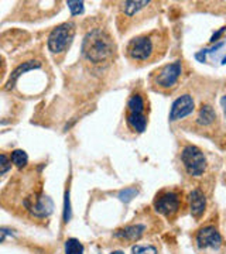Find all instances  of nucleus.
<instances>
[{
	"label": "nucleus",
	"mask_w": 226,
	"mask_h": 254,
	"mask_svg": "<svg viewBox=\"0 0 226 254\" xmlns=\"http://www.w3.org/2000/svg\"><path fill=\"white\" fill-rule=\"evenodd\" d=\"M82 53L90 63H103L113 55L115 44L106 31L100 28H93L83 38Z\"/></svg>",
	"instance_id": "1"
},
{
	"label": "nucleus",
	"mask_w": 226,
	"mask_h": 254,
	"mask_svg": "<svg viewBox=\"0 0 226 254\" xmlns=\"http://www.w3.org/2000/svg\"><path fill=\"white\" fill-rule=\"evenodd\" d=\"M74 36H75V24L74 23H63L50 33L48 36V50L53 54H60L64 53L73 43Z\"/></svg>",
	"instance_id": "2"
},
{
	"label": "nucleus",
	"mask_w": 226,
	"mask_h": 254,
	"mask_svg": "<svg viewBox=\"0 0 226 254\" xmlns=\"http://www.w3.org/2000/svg\"><path fill=\"white\" fill-rule=\"evenodd\" d=\"M181 161L184 164L187 173L192 177L202 175L207 168V158L204 153L195 145H187L181 153Z\"/></svg>",
	"instance_id": "3"
},
{
	"label": "nucleus",
	"mask_w": 226,
	"mask_h": 254,
	"mask_svg": "<svg viewBox=\"0 0 226 254\" xmlns=\"http://www.w3.org/2000/svg\"><path fill=\"white\" fill-rule=\"evenodd\" d=\"M154 53L153 38L150 36H139L130 40L127 46V55L135 61H147Z\"/></svg>",
	"instance_id": "4"
},
{
	"label": "nucleus",
	"mask_w": 226,
	"mask_h": 254,
	"mask_svg": "<svg viewBox=\"0 0 226 254\" xmlns=\"http://www.w3.org/2000/svg\"><path fill=\"white\" fill-rule=\"evenodd\" d=\"M24 205L28 209V212L37 218H47L48 215H51L54 209L53 200L47 195H34L31 198H27L24 200Z\"/></svg>",
	"instance_id": "5"
},
{
	"label": "nucleus",
	"mask_w": 226,
	"mask_h": 254,
	"mask_svg": "<svg viewBox=\"0 0 226 254\" xmlns=\"http://www.w3.org/2000/svg\"><path fill=\"white\" fill-rule=\"evenodd\" d=\"M154 208L158 213L171 218L180 209V198L175 192H164L163 195L157 196L154 202Z\"/></svg>",
	"instance_id": "6"
},
{
	"label": "nucleus",
	"mask_w": 226,
	"mask_h": 254,
	"mask_svg": "<svg viewBox=\"0 0 226 254\" xmlns=\"http://www.w3.org/2000/svg\"><path fill=\"white\" fill-rule=\"evenodd\" d=\"M181 73H182V65L180 61L168 64L158 72L157 78H155V83L161 88H171L177 83Z\"/></svg>",
	"instance_id": "7"
},
{
	"label": "nucleus",
	"mask_w": 226,
	"mask_h": 254,
	"mask_svg": "<svg viewBox=\"0 0 226 254\" xmlns=\"http://www.w3.org/2000/svg\"><path fill=\"white\" fill-rule=\"evenodd\" d=\"M194 110V99L190 95H182L177 100H174L171 105V110H170V120L175 122L180 119L185 118L192 113Z\"/></svg>",
	"instance_id": "8"
},
{
	"label": "nucleus",
	"mask_w": 226,
	"mask_h": 254,
	"mask_svg": "<svg viewBox=\"0 0 226 254\" xmlns=\"http://www.w3.org/2000/svg\"><path fill=\"white\" fill-rule=\"evenodd\" d=\"M197 243L201 249H218L222 243V237L221 233L218 232L214 226H207L201 229L197 235Z\"/></svg>",
	"instance_id": "9"
},
{
	"label": "nucleus",
	"mask_w": 226,
	"mask_h": 254,
	"mask_svg": "<svg viewBox=\"0 0 226 254\" xmlns=\"http://www.w3.org/2000/svg\"><path fill=\"white\" fill-rule=\"evenodd\" d=\"M190 205L191 213L194 218H199L204 215L205 208H207V198L199 190H194L190 193Z\"/></svg>",
	"instance_id": "10"
},
{
	"label": "nucleus",
	"mask_w": 226,
	"mask_h": 254,
	"mask_svg": "<svg viewBox=\"0 0 226 254\" xmlns=\"http://www.w3.org/2000/svg\"><path fill=\"white\" fill-rule=\"evenodd\" d=\"M146 227L145 225H132V226H126L123 229H119L115 232V237L118 239H123V240H129V242H136L140 237L143 236Z\"/></svg>",
	"instance_id": "11"
},
{
	"label": "nucleus",
	"mask_w": 226,
	"mask_h": 254,
	"mask_svg": "<svg viewBox=\"0 0 226 254\" xmlns=\"http://www.w3.org/2000/svg\"><path fill=\"white\" fill-rule=\"evenodd\" d=\"M40 66H41V64L38 63V61H27V63H23L21 65H18L17 68L11 72V75H10L9 81L6 83L4 89H6V91L11 89V88L14 86V83L17 82V79L23 75V73H26L27 71H31V69H37V68H40Z\"/></svg>",
	"instance_id": "12"
},
{
	"label": "nucleus",
	"mask_w": 226,
	"mask_h": 254,
	"mask_svg": "<svg viewBox=\"0 0 226 254\" xmlns=\"http://www.w3.org/2000/svg\"><path fill=\"white\" fill-rule=\"evenodd\" d=\"M127 125L137 133H143L147 127V118L145 112H127Z\"/></svg>",
	"instance_id": "13"
},
{
	"label": "nucleus",
	"mask_w": 226,
	"mask_h": 254,
	"mask_svg": "<svg viewBox=\"0 0 226 254\" xmlns=\"http://www.w3.org/2000/svg\"><path fill=\"white\" fill-rule=\"evenodd\" d=\"M215 119H217V113H215V110L212 109V106L204 105L201 108V110H199L197 122H198V125H201V126H209V125H212L215 122Z\"/></svg>",
	"instance_id": "14"
},
{
	"label": "nucleus",
	"mask_w": 226,
	"mask_h": 254,
	"mask_svg": "<svg viewBox=\"0 0 226 254\" xmlns=\"http://www.w3.org/2000/svg\"><path fill=\"white\" fill-rule=\"evenodd\" d=\"M150 1H136V0H129V1H125L123 3V10H125V13H126V16L129 17H132V16H135L136 13L139 11V10H142L143 7H146L147 4H149Z\"/></svg>",
	"instance_id": "15"
},
{
	"label": "nucleus",
	"mask_w": 226,
	"mask_h": 254,
	"mask_svg": "<svg viewBox=\"0 0 226 254\" xmlns=\"http://www.w3.org/2000/svg\"><path fill=\"white\" fill-rule=\"evenodd\" d=\"M10 161L17 168H24L28 163V155L24 150H14L10 155Z\"/></svg>",
	"instance_id": "16"
},
{
	"label": "nucleus",
	"mask_w": 226,
	"mask_h": 254,
	"mask_svg": "<svg viewBox=\"0 0 226 254\" xmlns=\"http://www.w3.org/2000/svg\"><path fill=\"white\" fill-rule=\"evenodd\" d=\"M65 254H83V245L78 239H68L65 242Z\"/></svg>",
	"instance_id": "17"
},
{
	"label": "nucleus",
	"mask_w": 226,
	"mask_h": 254,
	"mask_svg": "<svg viewBox=\"0 0 226 254\" xmlns=\"http://www.w3.org/2000/svg\"><path fill=\"white\" fill-rule=\"evenodd\" d=\"M137 193H139V190L136 188H125V190L119 192V199L125 202V203H129L133 198H136Z\"/></svg>",
	"instance_id": "18"
},
{
	"label": "nucleus",
	"mask_w": 226,
	"mask_h": 254,
	"mask_svg": "<svg viewBox=\"0 0 226 254\" xmlns=\"http://www.w3.org/2000/svg\"><path fill=\"white\" fill-rule=\"evenodd\" d=\"M132 254H157V249L154 246L136 245L132 247Z\"/></svg>",
	"instance_id": "19"
},
{
	"label": "nucleus",
	"mask_w": 226,
	"mask_h": 254,
	"mask_svg": "<svg viewBox=\"0 0 226 254\" xmlns=\"http://www.w3.org/2000/svg\"><path fill=\"white\" fill-rule=\"evenodd\" d=\"M70 220H71V202H70V190H67L64 199V222L68 223Z\"/></svg>",
	"instance_id": "20"
},
{
	"label": "nucleus",
	"mask_w": 226,
	"mask_h": 254,
	"mask_svg": "<svg viewBox=\"0 0 226 254\" xmlns=\"http://www.w3.org/2000/svg\"><path fill=\"white\" fill-rule=\"evenodd\" d=\"M68 7L71 10V14L73 16H76V14H81L83 11V1H74V0H70L67 1Z\"/></svg>",
	"instance_id": "21"
},
{
	"label": "nucleus",
	"mask_w": 226,
	"mask_h": 254,
	"mask_svg": "<svg viewBox=\"0 0 226 254\" xmlns=\"http://www.w3.org/2000/svg\"><path fill=\"white\" fill-rule=\"evenodd\" d=\"M0 165H1V170H0V174L4 175V174L9 171L11 168V161H9V158L4 154L0 155Z\"/></svg>",
	"instance_id": "22"
},
{
	"label": "nucleus",
	"mask_w": 226,
	"mask_h": 254,
	"mask_svg": "<svg viewBox=\"0 0 226 254\" xmlns=\"http://www.w3.org/2000/svg\"><path fill=\"white\" fill-rule=\"evenodd\" d=\"M209 53V50H202L199 51L198 54H195V58L198 60L199 63H205V58H207V54Z\"/></svg>",
	"instance_id": "23"
},
{
	"label": "nucleus",
	"mask_w": 226,
	"mask_h": 254,
	"mask_svg": "<svg viewBox=\"0 0 226 254\" xmlns=\"http://www.w3.org/2000/svg\"><path fill=\"white\" fill-rule=\"evenodd\" d=\"M225 31H226V27H222V28H221V30H219L218 33H215V34L212 36V38H211V41H212V43H215V41H218V38H219V37L222 36V34H224Z\"/></svg>",
	"instance_id": "24"
},
{
	"label": "nucleus",
	"mask_w": 226,
	"mask_h": 254,
	"mask_svg": "<svg viewBox=\"0 0 226 254\" xmlns=\"http://www.w3.org/2000/svg\"><path fill=\"white\" fill-rule=\"evenodd\" d=\"M221 105H222V109H224V113H225L226 116V96H224V98L221 99Z\"/></svg>",
	"instance_id": "25"
},
{
	"label": "nucleus",
	"mask_w": 226,
	"mask_h": 254,
	"mask_svg": "<svg viewBox=\"0 0 226 254\" xmlns=\"http://www.w3.org/2000/svg\"><path fill=\"white\" fill-rule=\"evenodd\" d=\"M110 254H125L123 252H120V250H118V252H113V253H110Z\"/></svg>",
	"instance_id": "26"
},
{
	"label": "nucleus",
	"mask_w": 226,
	"mask_h": 254,
	"mask_svg": "<svg viewBox=\"0 0 226 254\" xmlns=\"http://www.w3.org/2000/svg\"><path fill=\"white\" fill-rule=\"evenodd\" d=\"M222 64H226V57L224 58V60H222Z\"/></svg>",
	"instance_id": "27"
}]
</instances>
